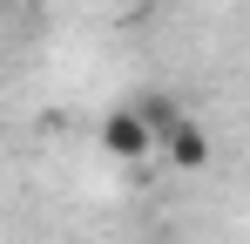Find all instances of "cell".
<instances>
[{"label": "cell", "mask_w": 250, "mask_h": 244, "mask_svg": "<svg viewBox=\"0 0 250 244\" xmlns=\"http://www.w3.org/2000/svg\"><path fill=\"white\" fill-rule=\"evenodd\" d=\"M156 149H163L176 170H203V163H209V129H203L196 116H183V122L163 136V143H156Z\"/></svg>", "instance_id": "obj_2"}, {"label": "cell", "mask_w": 250, "mask_h": 244, "mask_svg": "<svg viewBox=\"0 0 250 244\" xmlns=\"http://www.w3.org/2000/svg\"><path fill=\"white\" fill-rule=\"evenodd\" d=\"M102 149L115 163H142V156H156V136L142 129L135 109H108V116H102Z\"/></svg>", "instance_id": "obj_1"}, {"label": "cell", "mask_w": 250, "mask_h": 244, "mask_svg": "<svg viewBox=\"0 0 250 244\" xmlns=\"http://www.w3.org/2000/svg\"><path fill=\"white\" fill-rule=\"evenodd\" d=\"M135 116H142V129H149V136H156V143H163L169 129H176V122H183V109H176V102H169V95H142V102H135Z\"/></svg>", "instance_id": "obj_3"}]
</instances>
